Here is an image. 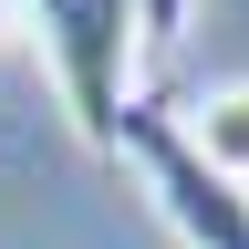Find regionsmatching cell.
I'll return each instance as SVG.
<instances>
[{
    "instance_id": "5",
    "label": "cell",
    "mask_w": 249,
    "mask_h": 249,
    "mask_svg": "<svg viewBox=\"0 0 249 249\" xmlns=\"http://www.w3.org/2000/svg\"><path fill=\"white\" fill-rule=\"evenodd\" d=\"M11 31H21V0H0V42H11Z\"/></svg>"
},
{
    "instance_id": "2",
    "label": "cell",
    "mask_w": 249,
    "mask_h": 249,
    "mask_svg": "<svg viewBox=\"0 0 249 249\" xmlns=\"http://www.w3.org/2000/svg\"><path fill=\"white\" fill-rule=\"evenodd\" d=\"M124 166L145 177V197H156V218H166L177 249H249V187L218 177L208 156L187 145L177 104H156V93L124 104Z\"/></svg>"
},
{
    "instance_id": "4",
    "label": "cell",
    "mask_w": 249,
    "mask_h": 249,
    "mask_svg": "<svg viewBox=\"0 0 249 249\" xmlns=\"http://www.w3.org/2000/svg\"><path fill=\"white\" fill-rule=\"evenodd\" d=\"M187 11H197V0H135V52L166 62V52L187 42Z\"/></svg>"
},
{
    "instance_id": "6",
    "label": "cell",
    "mask_w": 249,
    "mask_h": 249,
    "mask_svg": "<svg viewBox=\"0 0 249 249\" xmlns=\"http://www.w3.org/2000/svg\"><path fill=\"white\" fill-rule=\"evenodd\" d=\"M0 145H11V124H0Z\"/></svg>"
},
{
    "instance_id": "3",
    "label": "cell",
    "mask_w": 249,
    "mask_h": 249,
    "mask_svg": "<svg viewBox=\"0 0 249 249\" xmlns=\"http://www.w3.org/2000/svg\"><path fill=\"white\" fill-rule=\"evenodd\" d=\"M177 124H187V145H197L218 177H239V187H249V83H208Z\"/></svg>"
},
{
    "instance_id": "1",
    "label": "cell",
    "mask_w": 249,
    "mask_h": 249,
    "mask_svg": "<svg viewBox=\"0 0 249 249\" xmlns=\"http://www.w3.org/2000/svg\"><path fill=\"white\" fill-rule=\"evenodd\" d=\"M21 21L42 31V73L62 93V114H73V135L93 156H124V104H135V0H21Z\"/></svg>"
}]
</instances>
